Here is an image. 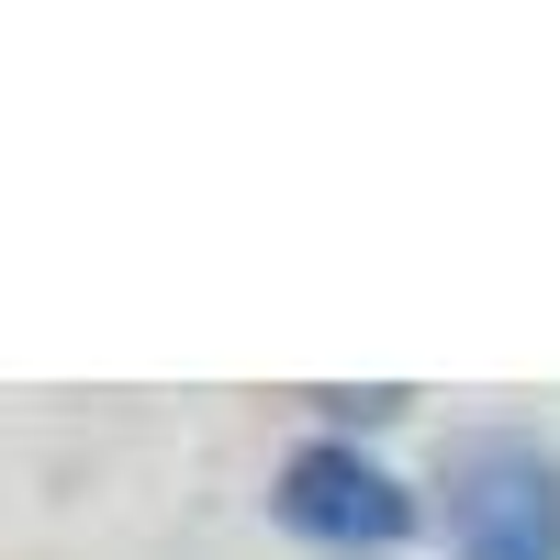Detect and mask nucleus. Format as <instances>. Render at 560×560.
<instances>
[{
    "label": "nucleus",
    "mask_w": 560,
    "mask_h": 560,
    "mask_svg": "<svg viewBox=\"0 0 560 560\" xmlns=\"http://www.w3.org/2000/svg\"><path fill=\"white\" fill-rule=\"evenodd\" d=\"M280 527L292 538H314V549H393L404 527H415V493L382 471V459H359L348 438H314V448H292L280 459Z\"/></svg>",
    "instance_id": "2"
},
{
    "label": "nucleus",
    "mask_w": 560,
    "mask_h": 560,
    "mask_svg": "<svg viewBox=\"0 0 560 560\" xmlns=\"http://www.w3.org/2000/svg\"><path fill=\"white\" fill-rule=\"evenodd\" d=\"M448 560H560V448L538 438H471L438 482Z\"/></svg>",
    "instance_id": "1"
}]
</instances>
